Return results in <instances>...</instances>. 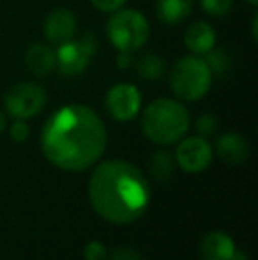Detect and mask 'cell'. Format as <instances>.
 I'll use <instances>...</instances> for the list:
<instances>
[{"mask_svg":"<svg viewBox=\"0 0 258 260\" xmlns=\"http://www.w3.org/2000/svg\"><path fill=\"white\" fill-rule=\"evenodd\" d=\"M108 144L103 119L85 105H65L46 119L41 129V151L53 167L85 172L99 161Z\"/></svg>","mask_w":258,"mask_h":260,"instance_id":"cell-1","label":"cell"},{"mask_svg":"<svg viewBox=\"0 0 258 260\" xmlns=\"http://www.w3.org/2000/svg\"><path fill=\"white\" fill-rule=\"evenodd\" d=\"M89 202L104 221L129 225L147 211L151 184L136 165L126 159H108L97 165L90 175Z\"/></svg>","mask_w":258,"mask_h":260,"instance_id":"cell-2","label":"cell"},{"mask_svg":"<svg viewBox=\"0 0 258 260\" xmlns=\"http://www.w3.org/2000/svg\"><path fill=\"white\" fill-rule=\"evenodd\" d=\"M190 112L180 101L161 98L145 106L141 113V131L158 145H172L182 140L190 129Z\"/></svg>","mask_w":258,"mask_h":260,"instance_id":"cell-3","label":"cell"},{"mask_svg":"<svg viewBox=\"0 0 258 260\" xmlns=\"http://www.w3.org/2000/svg\"><path fill=\"white\" fill-rule=\"evenodd\" d=\"M170 89L180 101L193 103L205 96L212 85V75L205 60L198 55H186L170 71Z\"/></svg>","mask_w":258,"mask_h":260,"instance_id":"cell-4","label":"cell"},{"mask_svg":"<svg viewBox=\"0 0 258 260\" xmlns=\"http://www.w3.org/2000/svg\"><path fill=\"white\" fill-rule=\"evenodd\" d=\"M108 41L119 52L134 53L149 41L151 25L149 20L136 9H119L112 13L106 23Z\"/></svg>","mask_w":258,"mask_h":260,"instance_id":"cell-5","label":"cell"},{"mask_svg":"<svg viewBox=\"0 0 258 260\" xmlns=\"http://www.w3.org/2000/svg\"><path fill=\"white\" fill-rule=\"evenodd\" d=\"M99 50V39L94 32H87L80 39H69L57 46V69L65 78H75L85 73Z\"/></svg>","mask_w":258,"mask_h":260,"instance_id":"cell-6","label":"cell"},{"mask_svg":"<svg viewBox=\"0 0 258 260\" xmlns=\"http://www.w3.org/2000/svg\"><path fill=\"white\" fill-rule=\"evenodd\" d=\"M46 103H48V94L39 83L34 82L14 83L4 94L6 113L13 119H32L45 110Z\"/></svg>","mask_w":258,"mask_h":260,"instance_id":"cell-7","label":"cell"},{"mask_svg":"<svg viewBox=\"0 0 258 260\" xmlns=\"http://www.w3.org/2000/svg\"><path fill=\"white\" fill-rule=\"evenodd\" d=\"M214 149L209 144V140L203 137H188L179 140V145L175 149V165H179L180 170L188 174H200L207 170L212 163Z\"/></svg>","mask_w":258,"mask_h":260,"instance_id":"cell-8","label":"cell"},{"mask_svg":"<svg viewBox=\"0 0 258 260\" xmlns=\"http://www.w3.org/2000/svg\"><path fill=\"white\" fill-rule=\"evenodd\" d=\"M104 108L117 122H129L140 113L141 94L133 83H117L106 92Z\"/></svg>","mask_w":258,"mask_h":260,"instance_id":"cell-9","label":"cell"},{"mask_svg":"<svg viewBox=\"0 0 258 260\" xmlns=\"http://www.w3.org/2000/svg\"><path fill=\"white\" fill-rule=\"evenodd\" d=\"M78 28V18L67 7H57L45 20V38L52 45H62L75 38Z\"/></svg>","mask_w":258,"mask_h":260,"instance_id":"cell-10","label":"cell"},{"mask_svg":"<svg viewBox=\"0 0 258 260\" xmlns=\"http://www.w3.org/2000/svg\"><path fill=\"white\" fill-rule=\"evenodd\" d=\"M216 154L228 165H241L251 154V147L241 133L230 131L216 140Z\"/></svg>","mask_w":258,"mask_h":260,"instance_id":"cell-11","label":"cell"},{"mask_svg":"<svg viewBox=\"0 0 258 260\" xmlns=\"http://www.w3.org/2000/svg\"><path fill=\"white\" fill-rule=\"evenodd\" d=\"M235 250V241L223 230H212L200 241L202 260H228Z\"/></svg>","mask_w":258,"mask_h":260,"instance_id":"cell-12","label":"cell"},{"mask_svg":"<svg viewBox=\"0 0 258 260\" xmlns=\"http://www.w3.org/2000/svg\"><path fill=\"white\" fill-rule=\"evenodd\" d=\"M184 45L193 55L209 53L210 50L216 46V32H214L212 25L207 21H193L184 32Z\"/></svg>","mask_w":258,"mask_h":260,"instance_id":"cell-13","label":"cell"},{"mask_svg":"<svg viewBox=\"0 0 258 260\" xmlns=\"http://www.w3.org/2000/svg\"><path fill=\"white\" fill-rule=\"evenodd\" d=\"M25 64L28 71L39 78L50 76L57 69L55 50L45 43H34L25 53Z\"/></svg>","mask_w":258,"mask_h":260,"instance_id":"cell-14","label":"cell"},{"mask_svg":"<svg viewBox=\"0 0 258 260\" xmlns=\"http://www.w3.org/2000/svg\"><path fill=\"white\" fill-rule=\"evenodd\" d=\"M193 11V0H156V14L165 25H179Z\"/></svg>","mask_w":258,"mask_h":260,"instance_id":"cell-15","label":"cell"},{"mask_svg":"<svg viewBox=\"0 0 258 260\" xmlns=\"http://www.w3.org/2000/svg\"><path fill=\"white\" fill-rule=\"evenodd\" d=\"M138 76L147 82H156L161 80L166 75V62L163 57L156 53H143L133 62Z\"/></svg>","mask_w":258,"mask_h":260,"instance_id":"cell-16","label":"cell"},{"mask_svg":"<svg viewBox=\"0 0 258 260\" xmlns=\"http://www.w3.org/2000/svg\"><path fill=\"white\" fill-rule=\"evenodd\" d=\"M173 170H175V157H173L172 152L165 151V149L156 151L149 159V174L156 181H168L173 175Z\"/></svg>","mask_w":258,"mask_h":260,"instance_id":"cell-17","label":"cell"},{"mask_svg":"<svg viewBox=\"0 0 258 260\" xmlns=\"http://www.w3.org/2000/svg\"><path fill=\"white\" fill-rule=\"evenodd\" d=\"M205 64L209 68L212 78H225L232 73V68H234V62H232V55L223 48H216L214 46L209 53H205Z\"/></svg>","mask_w":258,"mask_h":260,"instance_id":"cell-18","label":"cell"},{"mask_svg":"<svg viewBox=\"0 0 258 260\" xmlns=\"http://www.w3.org/2000/svg\"><path fill=\"white\" fill-rule=\"evenodd\" d=\"M200 6L207 14L214 18H223L230 13L234 0H200Z\"/></svg>","mask_w":258,"mask_h":260,"instance_id":"cell-19","label":"cell"},{"mask_svg":"<svg viewBox=\"0 0 258 260\" xmlns=\"http://www.w3.org/2000/svg\"><path fill=\"white\" fill-rule=\"evenodd\" d=\"M195 127H196V131H198L200 137H203V138L212 137V135L217 131V117L209 112L202 113V115H198V119H196Z\"/></svg>","mask_w":258,"mask_h":260,"instance_id":"cell-20","label":"cell"},{"mask_svg":"<svg viewBox=\"0 0 258 260\" xmlns=\"http://www.w3.org/2000/svg\"><path fill=\"white\" fill-rule=\"evenodd\" d=\"M108 250L101 241H90L83 248V258L85 260H106Z\"/></svg>","mask_w":258,"mask_h":260,"instance_id":"cell-21","label":"cell"},{"mask_svg":"<svg viewBox=\"0 0 258 260\" xmlns=\"http://www.w3.org/2000/svg\"><path fill=\"white\" fill-rule=\"evenodd\" d=\"M9 135L16 144H23V142L30 137V126L27 124V120L14 119L13 126H11V129H9Z\"/></svg>","mask_w":258,"mask_h":260,"instance_id":"cell-22","label":"cell"},{"mask_svg":"<svg viewBox=\"0 0 258 260\" xmlns=\"http://www.w3.org/2000/svg\"><path fill=\"white\" fill-rule=\"evenodd\" d=\"M106 260H141V255L131 246H121L115 248L106 257Z\"/></svg>","mask_w":258,"mask_h":260,"instance_id":"cell-23","label":"cell"},{"mask_svg":"<svg viewBox=\"0 0 258 260\" xmlns=\"http://www.w3.org/2000/svg\"><path fill=\"white\" fill-rule=\"evenodd\" d=\"M90 2L101 13H115V11H119L124 6L126 0H90Z\"/></svg>","mask_w":258,"mask_h":260,"instance_id":"cell-24","label":"cell"},{"mask_svg":"<svg viewBox=\"0 0 258 260\" xmlns=\"http://www.w3.org/2000/svg\"><path fill=\"white\" fill-rule=\"evenodd\" d=\"M134 58H133V53H126V52H121V55L117 57V68L121 69H129L133 66Z\"/></svg>","mask_w":258,"mask_h":260,"instance_id":"cell-25","label":"cell"},{"mask_svg":"<svg viewBox=\"0 0 258 260\" xmlns=\"http://www.w3.org/2000/svg\"><path fill=\"white\" fill-rule=\"evenodd\" d=\"M228 260H249V258H248V253H246L244 250H237V248H235L234 253H232V257Z\"/></svg>","mask_w":258,"mask_h":260,"instance_id":"cell-26","label":"cell"},{"mask_svg":"<svg viewBox=\"0 0 258 260\" xmlns=\"http://www.w3.org/2000/svg\"><path fill=\"white\" fill-rule=\"evenodd\" d=\"M251 34H253V39H255V41H258V14H255V18H253Z\"/></svg>","mask_w":258,"mask_h":260,"instance_id":"cell-27","label":"cell"},{"mask_svg":"<svg viewBox=\"0 0 258 260\" xmlns=\"http://www.w3.org/2000/svg\"><path fill=\"white\" fill-rule=\"evenodd\" d=\"M6 124H7V119H6V113L0 110V133L6 129Z\"/></svg>","mask_w":258,"mask_h":260,"instance_id":"cell-28","label":"cell"},{"mask_svg":"<svg viewBox=\"0 0 258 260\" xmlns=\"http://www.w3.org/2000/svg\"><path fill=\"white\" fill-rule=\"evenodd\" d=\"M248 4H251V6H258V0H246Z\"/></svg>","mask_w":258,"mask_h":260,"instance_id":"cell-29","label":"cell"}]
</instances>
